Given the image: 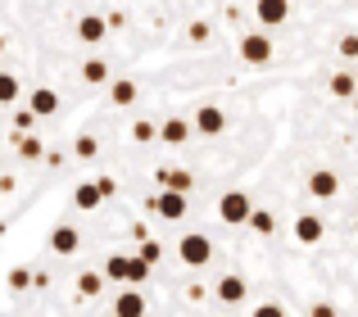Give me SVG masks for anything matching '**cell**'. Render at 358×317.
Wrapping results in <instances>:
<instances>
[{"label":"cell","mask_w":358,"mask_h":317,"mask_svg":"<svg viewBox=\"0 0 358 317\" xmlns=\"http://www.w3.org/2000/svg\"><path fill=\"white\" fill-rule=\"evenodd\" d=\"M218 218H222V222H231V227L250 222V218H254V204H250V195H245V191H227V195L218 200Z\"/></svg>","instance_id":"1"},{"label":"cell","mask_w":358,"mask_h":317,"mask_svg":"<svg viewBox=\"0 0 358 317\" xmlns=\"http://www.w3.org/2000/svg\"><path fill=\"white\" fill-rule=\"evenodd\" d=\"M177 254H182L186 267H204L213 258V245L209 236H200V231H191V236H182V245H177Z\"/></svg>","instance_id":"2"},{"label":"cell","mask_w":358,"mask_h":317,"mask_svg":"<svg viewBox=\"0 0 358 317\" xmlns=\"http://www.w3.org/2000/svg\"><path fill=\"white\" fill-rule=\"evenodd\" d=\"M254 18L263 27H281L290 18V0H254Z\"/></svg>","instance_id":"3"},{"label":"cell","mask_w":358,"mask_h":317,"mask_svg":"<svg viewBox=\"0 0 358 317\" xmlns=\"http://www.w3.org/2000/svg\"><path fill=\"white\" fill-rule=\"evenodd\" d=\"M241 59H245V64H268V59H272V41H268L263 32L241 36Z\"/></svg>","instance_id":"4"},{"label":"cell","mask_w":358,"mask_h":317,"mask_svg":"<svg viewBox=\"0 0 358 317\" xmlns=\"http://www.w3.org/2000/svg\"><path fill=\"white\" fill-rule=\"evenodd\" d=\"M322 236H327V222L317 218V213H299L295 218V240L299 245H317Z\"/></svg>","instance_id":"5"},{"label":"cell","mask_w":358,"mask_h":317,"mask_svg":"<svg viewBox=\"0 0 358 317\" xmlns=\"http://www.w3.org/2000/svg\"><path fill=\"white\" fill-rule=\"evenodd\" d=\"M155 213H159V218H168V222L186 218V191H164L155 200Z\"/></svg>","instance_id":"6"},{"label":"cell","mask_w":358,"mask_h":317,"mask_svg":"<svg viewBox=\"0 0 358 317\" xmlns=\"http://www.w3.org/2000/svg\"><path fill=\"white\" fill-rule=\"evenodd\" d=\"M195 127H200L204 136H222L227 132V114H222L218 105H204L200 114H195Z\"/></svg>","instance_id":"7"},{"label":"cell","mask_w":358,"mask_h":317,"mask_svg":"<svg viewBox=\"0 0 358 317\" xmlns=\"http://www.w3.org/2000/svg\"><path fill=\"white\" fill-rule=\"evenodd\" d=\"M336 191H341V177H336L331 168H317V172L308 177V195H317V200H331Z\"/></svg>","instance_id":"8"},{"label":"cell","mask_w":358,"mask_h":317,"mask_svg":"<svg viewBox=\"0 0 358 317\" xmlns=\"http://www.w3.org/2000/svg\"><path fill=\"white\" fill-rule=\"evenodd\" d=\"M78 245H82V236H78L73 222H64V227L50 231V249H55V254H78Z\"/></svg>","instance_id":"9"},{"label":"cell","mask_w":358,"mask_h":317,"mask_svg":"<svg viewBox=\"0 0 358 317\" xmlns=\"http://www.w3.org/2000/svg\"><path fill=\"white\" fill-rule=\"evenodd\" d=\"M114 317H145V290H122L114 300Z\"/></svg>","instance_id":"10"},{"label":"cell","mask_w":358,"mask_h":317,"mask_svg":"<svg viewBox=\"0 0 358 317\" xmlns=\"http://www.w3.org/2000/svg\"><path fill=\"white\" fill-rule=\"evenodd\" d=\"M105 36H109V23H105V18L87 14V18H82V23H78V41H87V45H100V41H105Z\"/></svg>","instance_id":"11"},{"label":"cell","mask_w":358,"mask_h":317,"mask_svg":"<svg viewBox=\"0 0 358 317\" xmlns=\"http://www.w3.org/2000/svg\"><path fill=\"white\" fill-rule=\"evenodd\" d=\"M159 141L164 145H186L191 141V123H186V118H168V123L159 127Z\"/></svg>","instance_id":"12"},{"label":"cell","mask_w":358,"mask_h":317,"mask_svg":"<svg viewBox=\"0 0 358 317\" xmlns=\"http://www.w3.org/2000/svg\"><path fill=\"white\" fill-rule=\"evenodd\" d=\"M100 200H105V191H100V182H82L78 191H73V204H78L82 213H91V209H100Z\"/></svg>","instance_id":"13"},{"label":"cell","mask_w":358,"mask_h":317,"mask_svg":"<svg viewBox=\"0 0 358 317\" xmlns=\"http://www.w3.org/2000/svg\"><path fill=\"white\" fill-rule=\"evenodd\" d=\"M105 277L109 281H131V254H109L105 258Z\"/></svg>","instance_id":"14"},{"label":"cell","mask_w":358,"mask_h":317,"mask_svg":"<svg viewBox=\"0 0 358 317\" xmlns=\"http://www.w3.org/2000/svg\"><path fill=\"white\" fill-rule=\"evenodd\" d=\"M27 105H32V114H41V118H45V114H55V109H59V96H55L50 87H36Z\"/></svg>","instance_id":"15"},{"label":"cell","mask_w":358,"mask_h":317,"mask_svg":"<svg viewBox=\"0 0 358 317\" xmlns=\"http://www.w3.org/2000/svg\"><path fill=\"white\" fill-rule=\"evenodd\" d=\"M159 182H164V191H191L195 177L186 168H168V172H159Z\"/></svg>","instance_id":"16"},{"label":"cell","mask_w":358,"mask_h":317,"mask_svg":"<svg viewBox=\"0 0 358 317\" xmlns=\"http://www.w3.org/2000/svg\"><path fill=\"white\" fill-rule=\"evenodd\" d=\"M218 300L222 304H241L245 300V281H241V277H222V281H218Z\"/></svg>","instance_id":"17"},{"label":"cell","mask_w":358,"mask_h":317,"mask_svg":"<svg viewBox=\"0 0 358 317\" xmlns=\"http://www.w3.org/2000/svg\"><path fill=\"white\" fill-rule=\"evenodd\" d=\"M109 100H114L118 109H127V105H136V82H114V87H109Z\"/></svg>","instance_id":"18"},{"label":"cell","mask_w":358,"mask_h":317,"mask_svg":"<svg viewBox=\"0 0 358 317\" xmlns=\"http://www.w3.org/2000/svg\"><path fill=\"white\" fill-rule=\"evenodd\" d=\"M105 281H109L105 272H82V277H78V295H82V300H96Z\"/></svg>","instance_id":"19"},{"label":"cell","mask_w":358,"mask_h":317,"mask_svg":"<svg viewBox=\"0 0 358 317\" xmlns=\"http://www.w3.org/2000/svg\"><path fill=\"white\" fill-rule=\"evenodd\" d=\"M82 82H91V87L109 82V64L105 59H87V64H82Z\"/></svg>","instance_id":"20"},{"label":"cell","mask_w":358,"mask_h":317,"mask_svg":"<svg viewBox=\"0 0 358 317\" xmlns=\"http://www.w3.org/2000/svg\"><path fill=\"white\" fill-rule=\"evenodd\" d=\"M150 267H155V263H150L145 254H131V281L127 286H145L150 281Z\"/></svg>","instance_id":"21"},{"label":"cell","mask_w":358,"mask_h":317,"mask_svg":"<svg viewBox=\"0 0 358 317\" xmlns=\"http://www.w3.org/2000/svg\"><path fill=\"white\" fill-rule=\"evenodd\" d=\"M250 227L259 231V236H272V231H277V218H272L268 209H254V218H250Z\"/></svg>","instance_id":"22"},{"label":"cell","mask_w":358,"mask_h":317,"mask_svg":"<svg viewBox=\"0 0 358 317\" xmlns=\"http://www.w3.org/2000/svg\"><path fill=\"white\" fill-rule=\"evenodd\" d=\"M0 100H5V105H14V100H18V78H14V73L0 78Z\"/></svg>","instance_id":"23"},{"label":"cell","mask_w":358,"mask_h":317,"mask_svg":"<svg viewBox=\"0 0 358 317\" xmlns=\"http://www.w3.org/2000/svg\"><path fill=\"white\" fill-rule=\"evenodd\" d=\"M331 96H354V78L350 73H336L331 78Z\"/></svg>","instance_id":"24"},{"label":"cell","mask_w":358,"mask_h":317,"mask_svg":"<svg viewBox=\"0 0 358 317\" xmlns=\"http://www.w3.org/2000/svg\"><path fill=\"white\" fill-rule=\"evenodd\" d=\"M18 154H23V158H36V154H41V141H36V136H18Z\"/></svg>","instance_id":"25"},{"label":"cell","mask_w":358,"mask_h":317,"mask_svg":"<svg viewBox=\"0 0 358 317\" xmlns=\"http://www.w3.org/2000/svg\"><path fill=\"white\" fill-rule=\"evenodd\" d=\"M96 154H100L96 136H78V158H96Z\"/></svg>","instance_id":"26"},{"label":"cell","mask_w":358,"mask_h":317,"mask_svg":"<svg viewBox=\"0 0 358 317\" xmlns=\"http://www.w3.org/2000/svg\"><path fill=\"white\" fill-rule=\"evenodd\" d=\"M131 136H136V141L145 145V141H155V136H159V127H155V123H145V118H141V123L131 127Z\"/></svg>","instance_id":"27"},{"label":"cell","mask_w":358,"mask_h":317,"mask_svg":"<svg viewBox=\"0 0 358 317\" xmlns=\"http://www.w3.org/2000/svg\"><path fill=\"white\" fill-rule=\"evenodd\" d=\"M341 54L345 59H358V36H341Z\"/></svg>","instance_id":"28"},{"label":"cell","mask_w":358,"mask_h":317,"mask_svg":"<svg viewBox=\"0 0 358 317\" xmlns=\"http://www.w3.org/2000/svg\"><path fill=\"white\" fill-rule=\"evenodd\" d=\"M254 317H286V309H281V304H259Z\"/></svg>","instance_id":"29"},{"label":"cell","mask_w":358,"mask_h":317,"mask_svg":"<svg viewBox=\"0 0 358 317\" xmlns=\"http://www.w3.org/2000/svg\"><path fill=\"white\" fill-rule=\"evenodd\" d=\"M32 118H41V114H32V109H18L14 127H18V132H27V127H32Z\"/></svg>","instance_id":"30"},{"label":"cell","mask_w":358,"mask_h":317,"mask_svg":"<svg viewBox=\"0 0 358 317\" xmlns=\"http://www.w3.org/2000/svg\"><path fill=\"white\" fill-rule=\"evenodd\" d=\"M141 254H145L150 263H159V254H164V249H159V240H145V245H141Z\"/></svg>","instance_id":"31"},{"label":"cell","mask_w":358,"mask_h":317,"mask_svg":"<svg viewBox=\"0 0 358 317\" xmlns=\"http://www.w3.org/2000/svg\"><path fill=\"white\" fill-rule=\"evenodd\" d=\"M313 317H336V309L331 304H313Z\"/></svg>","instance_id":"32"},{"label":"cell","mask_w":358,"mask_h":317,"mask_svg":"<svg viewBox=\"0 0 358 317\" xmlns=\"http://www.w3.org/2000/svg\"><path fill=\"white\" fill-rule=\"evenodd\" d=\"M336 317H341V313H336Z\"/></svg>","instance_id":"33"}]
</instances>
